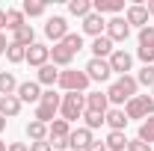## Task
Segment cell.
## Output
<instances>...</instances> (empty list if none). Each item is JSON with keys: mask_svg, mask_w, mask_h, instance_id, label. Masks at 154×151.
I'll list each match as a JSON object with an SVG mask.
<instances>
[{"mask_svg": "<svg viewBox=\"0 0 154 151\" xmlns=\"http://www.w3.org/2000/svg\"><path fill=\"white\" fill-rule=\"evenodd\" d=\"M38 104H45V107H54V110H59V104H62V95H57L54 89H48V92H42V101Z\"/></svg>", "mask_w": 154, "mask_h": 151, "instance_id": "33", "label": "cell"}, {"mask_svg": "<svg viewBox=\"0 0 154 151\" xmlns=\"http://www.w3.org/2000/svg\"><path fill=\"white\" fill-rule=\"evenodd\" d=\"M83 71H86V77H89V80H98V83L110 80V74H113L110 62H107V59H95V57L86 62V68H83Z\"/></svg>", "mask_w": 154, "mask_h": 151, "instance_id": "4", "label": "cell"}, {"mask_svg": "<svg viewBox=\"0 0 154 151\" xmlns=\"http://www.w3.org/2000/svg\"><path fill=\"white\" fill-rule=\"evenodd\" d=\"M6 131V119H3V116H0V133Z\"/></svg>", "mask_w": 154, "mask_h": 151, "instance_id": "46", "label": "cell"}, {"mask_svg": "<svg viewBox=\"0 0 154 151\" xmlns=\"http://www.w3.org/2000/svg\"><path fill=\"white\" fill-rule=\"evenodd\" d=\"M136 86H139V83H136V77H131V74L119 77L113 86L107 89V98H110V104H116V107H119V104H128L131 98H136Z\"/></svg>", "mask_w": 154, "mask_h": 151, "instance_id": "1", "label": "cell"}, {"mask_svg": "<svg viewBox=\"0 0 154 151\" xmlns=\"http://www.w3.org/2000/svg\"><path fill=\"white\" fill-rule=\"evenodd\" d=\"M71 59H74V54H71V51H65L62 45H54V48H51V62H54L57 68H68V65H71Z\"/></svg>", "mask_w": 154, "mask_h": 151, "instance_id": "22", "label": "cell"}, {"mask_svg": "<svg viewBox=\"0 0 154 151\" xmlns=\"http://www.w3.org/2000/svg\"><path fill=\"white\" fill-rule=\"evenodd\" d=\"M113 51H116V48H113V42H110L107 36L92 39V57H95V59H110Z\"/></svg>", "mask_w": 154, "mask_h": 151, "instance_id": "17", "label": "cell"}, {"mask_svg": "<svg viewBox=\"0 0 154 151\" xmlns=\"http://www.w3.org/2000/svg\"><path fill=\"white\" fill-rule=\"evenodd\" d=\"M104 30H107V21H104V15H98V12H92V15H86L83 18V33H89V36H104Z\"/></svg>", "mask_w": 154, "mask_h": 151, "instance_id": "13", "label": "cell"}, {"mask_svg": "<svg viewBox=\"0 0 154 151\" xmlns=\"http://www.w3.org/2000/svg\"><path fill=\"white\" fill-rule=\"evenodd\" d=\"M0 151H9V145H6V142H3V139H0Z\"/></svg>", "mask_w": 154, "mask_h": 151, "instance_id": "48", "label": "cell"}, {"mask_svg": "<svg viewBox=\"0 0 154 151\" xmlns=\"http://www.w3.org/2000/svg\"><path fill=\"white\" fill-rule=\"evenodd\" d=\"M104 36L110 39V42H125V39L131 36V27H128V21L125 18H119V15H116V18H110L107 21V33H104Z\"/></svg>", "mask_w": 154, "mask_h": 151, "instance_id": "6", "label": "cell"}, {"mask_svg": "<svg viewBox=\"0 0 154 151\" xmlns=\"http://www.w3.org/2000/svg\"><path fill=\"white\" fill-rule=\"evenodd\" d=\"M51 142V148L54 151H62V148H68V139H48Z\"/></svg>", "mask_w": 154, "mask_h": 151, "instance_id": "41", "label": "cell"}, {"mask_svg": "<svg viewBox=\"0 0 154 151\" xmlns=\"http://www.w3.org/2000/svg\"><path fill=\"white\" fill-rule=\"evenodd\" d=\"M83 119H86V128H89V131H98V128L104 125V116H101V113H92V110H86Z\"/></svg>", "mask_w": 154, "mask_h": 151, "instance_id": "35", "label": "cell"}, {"mask_svg": "<svg viewBox=\"0 0 154 151\" xmlns=\"http://www.w3.org/2000/svg\"><path fill=\"white\" fill-rule=\"evenodd\" d=\"M86 151H107V145H104L101 139H92V145H89Z\"/></svg>", "mask_w": 154, "mask_h": 151, "instance_id": "42", "label": "cell"}, {"mask_svg": "<svg viewBox=\"0 0 154 151\" xmlns=\"http://www.w3.org/2000/svg\"><path fill=\"white\" fill-rule=\"evenodd\" d=\"M54 119H57V110H54V107H45V104H38V107H36V122L51 125Z\"/></svg>", "mask_w": 154, "mask_h": 151, "instance_id": "32", "label": "cell"}, {"mask_svg": "<svg viewBox=\"0 0 154 151\" xmlns=\"http://www.w3.org/2000/svg\"><path fill=\"white\" fill-rule=\"evenodd\" d=\"M18 101L21 104H38L42 101V89H38L36 80H24V83H18Z\"/></svg>", "mask_w": 154, "mask_h": 151, "instance_id": "7", "label": "cell"}, {"mask_svg": "<svg viewBox=\"0 0 154 151\" xmlns=\"http://www.w3.org/2000/svg\"><path fill=\"white\" fill-rule=\"evenodd\" d=\"M86 110L107 116V110H110V98H107V92H89V95H86Z\"/></svg>", "mask_w": 154, "mask_h": 151, "instance_id": "12", "label": "cell"}, {"mask_svg": "<svg viewBox=\"0 0 154 151\" xmlns=\"http://www.w3.org/2000/svg\"><path fill=\"white\" fill-rule=\"evenodd\" d=\"M125 116H128V122H131V119H142V122L148 119V113H145V107H142L139 98H131V101L125 104Z\"/></svg>", "mask_w": 154, "mask_h": 151, "instance_id": "23", "label": "cell"}, {"mask_svg": "<svg viewBox=\"0 0 154 151\" xmlns=\"http://www.w3.org/2000/svg\"><path fill=\"white\" fill-rule=\"evenodd\" d=\"M136 57L142 59L145 65H154V48H139V51H136Z\"/></svg>", "mask_w": 154, "mask_h": 151, "instance_id": "37", "label": "cell"}, {"mask_svg": "<svg viewBox=\"0 0 154 151\" xmlns=\"http://www.w3.org/2000/svg\"><path fill=\"white\" fill-rule=\"evenodd\" d=\"M145 9H148V15H154V0L148 3V6H145Z\"/></svg>", "mask_w": 154, "mask_h": 151, "instance_id": "47", "label": "cell"}, {"mask_svg": "<svg viewBox=\"0 0 154 151\" xmlns=\"http://www.w3.org/2000/svg\"><path fill=\"white\" fill-rule=\"evenodd\" d=\"M128 136H125V131H110L107 133V139H104V145H107V151H128Z\"/></svg>", "mask_w": 154, "mask_h": 151, "instance_id": "20", "label": "cell"}, {"mask_svg": "<svg viewBox=\"0 0 154 151\" xmlns=\"http://www.w3.org/2000/svg\"><path fill=\"white\" fill-rule=\"evenodd\" d=\"M45 3L42 0H24V6H21V12H24V18L30 15V18H38V15H45Z\"/></svg>", "mask_w": 154, "mask_h": 151, "instance_id": "27", "label": "cell"}, {"mask_svg": "<svg viewBox=\"0 0 154 151\" xmlns=\"http://www.w3.org/2000/svg\"><path fill=\"white\" fill-rule=\"evenodd\" d=\"M139 48H154V27H142L139 30Z\"/></svg>", "mask_w": 154, "mask_h": 151, "instance_id": "36", "label": "cell"}, {"mask_svg": "<svg viewBox=\"0 0 154 151\" xmlns=\"http://www.w3.org/2000/svg\"><path fill=\"white\" fill-rule=\"evenodd\" d=\"M18 113H21L18 95H3V98H0V116H3V119H15Z\"/></svg>", "mask_w": 154, "mask_h": 151, "instance_id": "18", "label": "cell"}, {"mask_svg": "<svg viewBox=\"0 0 154 151\" xmlns=\"http://www.w3.org/2000/svg\"><path fill=\"white\" fill-rule=\"evenodd\" d=\"M89 83L92 80L86 77V71H74V68L59 71V89H65V92H86Z\"/></svg>", "mask_w": 154, "mask_h": 151, "instance_id": "3", "label": "cell"}, {"mask_svg": "<svg viewBox=\"0 0 154 151\" xmlns=\"http://www.w3.org/2000/svg\"><path fill=\"white\" fill-rule=\"evenodd\" d=\"M128 151H154L148 142H142V139H131L128 142Z\"/></svg>", "mask_w": 154, "mask_h": 151, "instance_id": "38", "label": "cell"}, {"mask_svg": "<svg viewBox=\"0 0 154 151\" xmlns=\"http://www.w3.org/2000/svg\"><path fill=\"white\" fill-rule=\"evenodd\" d=\"M68 12H71V15H77V18L92 15V0H71V3H68Z\"/></svg>", "mask_w": 154, "mask_h": 151, "instance_id": "26", "label": "cell"}, {"mask_svg": "<svg viewBox=\"0 0 154 151\" xmlns=\"http://www.w3.org/2000/svg\"><path fill=\"white\" fill-rule=\"evenodd\" d=\"M36 83H42V86H51V89H54V83H59V68L54 65V62L42 65V68H38V77H36Z\"/></svg>", "mask_w": 154, "mask_h": 151, "instance_id": "19", "label": "cell"}, {"mask_svg": "<svg viewBox=\"0 0 154 151\" xmlns=\"http://www.w3.org/2000/svg\"><path fill=\"white\" fill-rule=\"evenodd\" d=\"M136 139H142V142H148V145L154 142V116H148V119L139 125V136H136Z\"/></svg>", "mask_w": 154, "mask_h": 151, "instance_id": "31", "label": "cell"}, {"mask_svg": "<svg viewBox=\"0 0 154 151\" xmlns=\"http://www.w3.org/2000/svg\"><path fill=\"white\" fill-rule=\"evenodd\" d=\"M136 98L142 101V107H145V113H148V116H154V98H151V95H136Z\"/></svg>", "mask_w": 154, "mask_h": 151, "instance_id": "39", "label": "cell"}, {"mask_svg": "<svg viewBox=\"0 0 154 151\" xmlns=\"http://www.w3.org/2000/svg\"><path fill=\"white\" fill-rule=\"evenodd\" d=\"M18 92V80L12 71H0V98L3 95H15Z\"/></svg>", "mask_w": 154, "mask_h": 151, "instance_id": "24", "label": "cell"}, {"mask_svg": "<svg viewBox=\"0 0 154 151\" xmlns=\"http://www.w3.org/2000/svg\"><path fill=\"white\" fill-rule=\"evenodd\" d=\"M136 83H142V86H151V89H154V65H142V71L136 74Z\"/></svg>", "mask_w": 154, "mask_h": 151, "instance_id": "34", "label": "cell"}, {"mask_svg": "<svg viewBox=\"0 0 154 151\" xmlns=\"http://www.w3.org/2000/svg\"><path fill=\"white\" fill-rule=\"evenodd\" d=\"M89 145H92V131H89V128H77V131L68 133V148L86 151Z\"/></svg>", "mask_w": 154, "mask_h": 151, "instance_id": "10", "label": "cell"}, {"mask_svg": "<svg viewBox=\"0 0 154 151\" xmlns=\"http://www.w3.org/2000/svg\"><path fill=\"white\" fill-rule=\"evenodd\" d=\"M107 62H110V68H113L119 77H125L131 71V65H134V57H131L128 51H113V57L107 59Z\"/></svg>", "mask_w": 154, "mask_h": 151, "instance_id": "9", "label": "cell"}, {"mask_svg": "<svg viewBox=\"0 0 154 151\" xmlns=\"http://www.w3.org/2000/svg\"><path fill=\"white\" fill-rule=\"evenodd\" d=\"M122 9H125V0H92V12H98V15H107L110 12L116 18Z\"/></svg>", "mask_w": 154, "mask_h": 151, "instance_id": "14", "label": "cell"}, {"mask_svg": "<svg viewBox=\"0 0 154 151\" xmlns=\"http://www.w3.org/2000/svg\"><path fill=\"white\" fill-rule=\"evenodd\" d=\"M125 21H128V27H148V9L145 6H139V3H134V6H128V15H125Z\"/></svg>", "mask_w": 154, "mask_h": 151, "instance_id": "11", "label": "cell"}, {"mask_svg": "<svg viewBox=\"0 0 154 151\" xmlns=\"http://www.w3.org/2000/svg\"><path fill=\"white\" fill-rule=\"evenodd\" d=\"M6 48H9V42H6V36L0 33V54H6Z\"/></svg>", "mask_w": 154, "mask_h": 151, "instance_id": "45", "label": "cell"}, {"mask_svg": "<svg viewBox=\"0 0 154 151\" xmlns=\"http://www.w3.org/2000/svg\"><path fill=\"white\" fill-rule=\"evenodd\" d=\"M68 133H71V125L65 119H54L48 125V139H68Z\"/></svg>", "mask_w": 154, "mask_h": 151, "instance_id": "21", "label": "cell"}, {"mask_svg": "<svg viewBox=\"0 0 154 151\" xmlns=\"http://www.w3.org/2000/svg\"><path fill=\"white\" fill-rule=\"evenodd\" d=\"M6 30V9H0V33Z\"/></svg>", "mask_w": 154, "mask_h": 151, "instance_id": "44", "label": "cell"}, {"mask_svg": "<svg viewBox=\"0 0 154 151\" xmlns=\"http://www.w3.org/2000/svg\"><path fill=\"white\" fill-rule=\"evenodd\" d=\"M12 45H21V48H30V45H36V30H33V24H24V27H18V30L12 33Z\"/></svg>", "mask_w": 154, "mask_h": 151, "instance_id": "15", "label": "cell"}, {"mask_svg": "<svg viewBox=\"0 0 154 151\" xmlns=\"http://www.w3.org/2000/svg\"><path fill=\"white\" fill-rule=\"evenodd\" d=\"M27 21H24V12L21 9H6V30H18V27H24Z\"/></svg>", "mask_w": 154, "mask_h": 151, "instance_id": "28", "label": "cell"}, {"mask_svg": "<svg viewBox=\"0 0 154 151\" xmlns=\"http://www.w3.org/2000/svg\"><path fill=\"white\" fill-rule=\"evenodd\" d=\"M27 136H30L33 142H45V139H48V125H42V122L33 119V122L27 125Z\"/></svg>", "mask_w": 154, "mask_h": 151, "instance_id": "25", "label": "cell"}, {"mask_svg": "<svg viewBox=\"0 0 154 151\" xmlns=\"http://www.w3.org/2000/svg\"><path fill=\"white\" fill-rule=\"evenodd\" d=\"M45 36L54 39V45H59L62 39L68 36V21L62 18V15H54V18H48V24H45Z\"/></svg>", "mask_w": 154, "mask_h": 151, "instance_id": "5", "label": "cell"}, {"mask_svg": "<svg viewBox=\"0 0 154 151\" xmlns=\"http://www.w3.org/2000/svg\"><path fill=\"white\" fill-rule=\"evenodd\" d=\"M104 125H107L110 131H125V128H128V116H125V110H119V107L107 110V116H104Z\"/></svg>", "mask_w": 154, "mask_h": 151, "instance_id": "16", "label": "cell"}, {"mask_svg": "<svg viewBox=\"0 0 154 151\" xmlns=\"http://www.w3.org/2000/svg\"><path fill=\"white\" fill-rule=\"evenodd\" d=\"M59 45H62L65 51H71V54H77V51H83V36H80V33H68V36L62 39Z\"/></svg>", "mask_w": 154, "mask_h": 151, "instance_id": "30", "label": "cell"}, {"mask_svg": "<svg viewBox=\"0 0 154 151\" xmlns=\"http://www.w3.org/2000/svg\"><path fill=\"white\" fill-rule=\"evenodd\" d=\"M9 151H30V145H24V142H12Z\"/></svg>", "mask_w": 154, "mask_h": 151, "instance_id": "43", "label": "cell"}, {"mask_svg": "<svg viewBox=\"0 0 154 151\" xmlns=\"http://www.w3.org/2000/svg\"><path fill=\"white\" fill-rule=\"evenodd\" d=\"M30 151H54V148H51V142L45 139V142H30Z\"/></svg>", "mask_w": 154, "mask_h": 151, "instance_id": "40", "label": "cell"}, {"mask_svg": "<svg viewBox=\"0 0 154 151\" xmlns=\"http://www.w3.org/2000/svg\"><path fill=\"white\" fill-rule=\"evenodd\" d=\"M151 98H154V89H151Z\"/></svg>", "mask_w": 154, "mask_h": 151, "instance_id": "49", "label": "cell"}, {"mask_svg": "<svg viewBox=\"0 0 154 151\" xmlns=\"http://www.w3.org/2000/svg\"><path fill=\"white\" fill-rule=\"evenodd\" d=\"M27 62H30V65H36V68H42V65H48V62H51V48H48V45H30V48H27Z\"/></svg>", "mask_w": 154, "mask_h": 151, "instance_id": "8", "label": "cell"}, {"mask_svg": "<svg viewBox=\"0 0 154 151\" xmlns=\"http://www.w3.org/2000/svg\"><path fill=\"white\" fill-rule=\"evenodd\" d=\"M59 110H62V119H65L68 125L77 122V119H83V113H86V95L83 92H65Z\"/></svg>", "mask_w": 154, "mask_h": 151, "instance_id": "2", "label": "cell"}, {"mask_svg": "<svg viewBox=\"0 0 154 151\" xmlns=\"http://www.w3.org/2000/svg\"><path fill=\"white\" fill-rule=\"evenodd\" d=\"M6 59H9L12 65L27 62V48H21V45H12V42H9V48H6Z\"/></svg>", "mask_w": 154, "mask_h": 151, "instance_id": "29", "label": "cell"}]
</instances>
